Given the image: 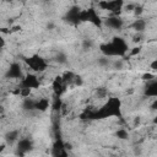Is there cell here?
Segmentation results:
<instances>
[{"label":"cell","mask_w":157,"mask_h":157,"mask_svg":"<svg viewBox=\"0 0 157 157\" xmlns=\"http://www.w3.org/2000/svg\"><path fill=\"white\" fill-rule=\"evenodd\" d=\"M112 67H113L114 70H121V69L124 67V63H123V60H120V59L114 60V61L112 63Z\"/></svg>","instance_id":"cb8c5ba5"},{"label":"cell","mask_w":157,"mask_h":157,"mask_svg":"<svg viewBox=\"0 0 157 157\" xmlns=\"http://www.w3.org/2000/svg\"><path fill=\"white\" fill-rule=\"evenodd\" d=\"M53 157H67V152L63 140L59 137L53 145Z\"/></svg>","instance_id":"8fae6325"},{"label":"cell","mask_w":157,"mask_h":157,"mask_svg":"<svg viewBox=\"0 0 157 157\" xmlns=\"http://www.w3.org/2000/svg\"><path fill=\"white\" fill-rule=\"evenodd\" d=\"M97 96L101 97V98L105 97V96H107V90H105L104 87H99V88H97Z\"/></svg>","instance_id":"d4e9b609"},{"label":"cell","mask_w":157,"mask_h":157,"mask_svg":"<svg viewBox=\"0 0 157 157\" xmlns=\"http://www.w3.org/2000/svg\"><path fill=\"white\" fill-rule=\"evenodd\" d=\"M101 52L103 53L104 56L110 58V56H124L128 52V44L121 37H114L112 42L104 43L99 47Z\"/></svg>","instance_id":"7a4b0ae2"},{"label":"cell","mask_w":157,"mask_h":157,"mask_svg":"<svg viewBox=\"0 0 157 157\" xmlns=\"http://www.w3.org/2000/svg\"><path fill=\"white\" fill-rule=\"evenodd\" d=\"M61 107H63V102H61L60 97H55V99H54V102H53V109H54L55 112H59Z\"/></svg>","instance_id":"7402d4cb"},{"label":"cell","mask_w":157,"mask_h":157,"mask_svg":"<svg viewBox=\"0 0 157 157\" xmlns=\"http://www.w3.org/2000/svg\"><path fill=\"white\" fill-rule=\"evenodd\" d=\"M120 101L118 98H109L108 102L99 109L96 112H88L86 110L81 117L82 119H103V118H108V117H121V112H120Z\"/></svg>","instance_id":"6da1fadb"},{"label":"cell","mask_w":157,"mask_h":157,"mask_svg":"<svg viewBox=\"0 0 157 157\" xmlns=\"http://www.w3.org/2000/svg\"><path fill=\"white\" fill-rule=\"evenodd\" d=\"M65 86H66V85L63 82L61 76H56L55 80L53 81V90H54L56 97H60V94L65 91Z\"/></svg>","instance_id":"4fadbf2b"},{"label":"cell","mask_w":157,"mask_h":157,"mask_svg":"<svg viewBox=\"0 0 157 157\" xmlns=\"http://www.w3.org/2000/svg\"><path fill=\"white\" fill-rule=\"evenodd\" d=\"M54 59H55V61H56L58 64H60V65H64V64L67 63V56H66V54L63 53V52H59V53L55 55Z\"/></svg>","instance_id":"d6986e66"},{"label":"cell","mask_w":157,"mask_h":157,"mask_svg":"<svg viewBox=\"0 0 157 157\" xmlns=\"http://www.w3.org/2000/svg\"><path fill=\"white\" fill-rule=\"evenodd\" d=\"M49 108V101L47 98H39L36 101V109L39 112H45Z\"/></svg>","instance_id":"e0dca14e"},{"label":"cell","mask_w":157,"mask_h":157,"mask_svg":"<svg viewBox=\"0 0 157 157\" xmlns=\"http://www.w3.org/2000/svg\"><path fill=\"white\" fill-rule=\"evenodd\" d=\"M5 77L6 78H22L23 74H22L21 65L18 63H12L5 72Z\"/></svg>","instance_id":"9c48e42d"},{"label":"cell","mask_w":157,"mask_h":157,"mask_svg":"<svg viewBox=\"0 0 157 157\" xmlns=\"http://www.w3.org/2000/svg\"><path fill=\"white\" fill-rule=\"evenodd\" d=\"M18 135H20V131L18 130H10L5 134L4 139H5V142L7 145H12L13 142H16L18 140Z\"/></svg>","instance_id":"5bb4252c"},{"label":"cell","mask_w":157,"mask_h":157,"mask_svg":"<svg viewBox=\"0 0 157 157\" xmlns=\"http://www.w3.org/2000/svg\"><path fill=\"white\" fill-rule=\"evenodd\" d=\"M0 53H1V49H0Z\"/></svg>","instance_id":"d590c367"},{"label":"cell","mask_w":157,"mask_h":157,"mask_svg":"<svg viewBox=\"0 0 157 157\" xmlns=\"http://www.w3.org/2000/svg\"><path fill=\"white\" fill-rule=\"evenodd\" d=\"M142 80H144V81H147V82H150V81L155 80V75H152V74H150V72H147V74H144V75H142Z\"/></svg>","instance_id":"484cf974"},{"label":"cell","mask_w":157,"mask_h":157,"mask_svg":"<svg viewBox=\"0 0 157 157\" xmlns=\"http://www.w3.org/2000/svg\"><path fill=\"white\" fill-rule=\"evenodd\" d=\"M112 157H118V156H112Z\"/></svg>","instance_id":"e575fe53"},{"label":"cell","mask_w":157,"mask_h":157,"mask_svg":"<svg viewBox=\"0 0 157 157\" xmlns=\"http://www.w3.org/2000/svg\"><path fill=\"white\" fill-rule=\"evenodd\" d=\"M39 87V80L36 75L33 74H27L26 76L22 77L21 80V88H28V90H32V88H38Z\"/></svg>","instance_id":"ba28073f"},{"label":"cell","mask_w":157,"mask_h":157,"mask_svg":"<svg viewBox=\"0 0 157 157\" xmlns=\"http://www.w3.org/2000/svg\"><path fill=\"white\" fill-rule=\"evenodd\" d=\"M140 50H141V48H140V47H136V48H134V49L130 52V55H131V56H134V55L139 54V53H140Z\"/></svg>","instance_id":"f546056e"},{"label":"cell","mask_w":157,"mask_h":157,"mask_svg":"<svg viewBox=\"0 0 157 157\" xmlns=\"http://www.w3.org/2000/svg\"><path fill=\"white\" fill-rule=\"evenodd\" d=\"M29 93H31V90H28V88H20V94H22L25 98L28 97Z\"/></svg>","instance_id":"f1b7e54d"},{"label":"cell","mask_w":157,"mask_h":157,"mask_svg":"<svg viewBox=\"0 0 157 157\" xmlns=\"http://www.w3.org/2000/svg\"><path fill=\"white\" fill-rule=\"evenodd\" d=\"M80 12H81V9L77 5H74L66 11L64 20L71 25H77L80 23Z\"/></svg>","instance_id":"52a82bcc"},{"label":"cell","mask_w":157,"mask_h":157,"mask_svg":"<svg viewBox=\"0 0 157 157\" xmlns=\"http://www.w3.org/2000/svg\"><path fill=\"white\" fill-rule=\"evenodd\" d=\"M142 11H144V7H142L141 5H135V9H134V13H135L136 16L141 15V13H142Z\"/></svg>","instance_id":"83f0119b"},{"label":"cell","mask_w":157,"mask_h":157,"mask_svg":"<svg viewBox=\"0 0 157 157\" xmlns=\"http://www.w3.org/2000/svg\"><path fill=\"white\" fill-rule=\"evenodd\" d=\"M115 136H117L119 140H128V139H129V132H128L125 129H119V130H117Z\"/></svg>","instance_id":"ffe728a7"},{"label":"cell","mask_w":157,"mask_h":157,"mask_svg":"<svg viewBox=\"0 0 157 157\" xmlns=\"http://www.w3.org/2000/svg\"><path fill=\"white\" fill-rule=\"evenodd\" d=\"M135 5H136V4H128V5L125 6V10H126V11H132V10L135 9Z\"/></svg>","instance_id":"4dcf8cb0"},{"label":"cell","mask_w":157,"mask_h":157,"mask_svg":"<svg viewBox=\"0 0 157 157\" xmlns=\"http://www.w3.org/2000/svg\"><path fill=\"white\" fill-rule=\"evenodd\" d=\"M4 47H5V39L0 36V49H2Z\"/></svg>","instance_id":"d6a6232c"},{"label":"cell","mask_w":157,"mask_h":157,"mask_svg":"<svg viewBox=\"0 0 157 157\" xmlns=\"http://www.w3.org/2000/svg\"><path fill=\"white\" fill-rule=\"evenodd\" d=\"M22 108L23 110L26 112H31V110H34L36 109V101L29 98V97H26L22 102Z\"/></svg>","instance_id":"2e32d148"},{"label":"cell","mask_w":157,"mask_h":157,"mask_svg":"<svg viewBox=\"0 0 157 157\" xmlns=\"http://www.w3.org/2000/svg\"><path fill=\"white\" fill-rule=\"evenodd\" d=\"M144 94L147 97H156L157 96V81L156 80L147 82V85L144 90Z\"/></svg>","instance_id":"7c38bea8"},{"label":"cell","mask_w":157,"mask_h":157,"mask_svg":"<svg viewBox=\"0 0 157 157\" xmlns=\"http://www.w3.org/2000/svg\"><path fill=\"white\" fill-rule=\"evenodd\" d=\"M97 63H98V65H99V66L105 67V66H108V65L110 64V60H109L107 56H104V55H103V56H101V58L98 59V61H97Z\"/></svg>","instance_id":"603a6c76"},{"label":"cell","mask_w":157,"mask_h":157,"mask_svg":"<svg viewBox=\"0 0 157 157\" xmlns=\"http://www.w3.org/2000/svg\"><path fill=\"white\" fill-rule=\"evenodd\" d=\"M151 69H152V70H155V71L157 70V59H155V60L151 63Z\"/></svg>","instance_id":"1f68e13d"},{"label":"cell","mask_w":157,"mask_h":157,"mask_svg":"<svg viewBox=\"0 0 157 157\" xmlns=\"http://www.w3.org/2000/svg\"><path fill=\"white\" fill-rule=\"evenodd\" d=\"M33 150V142L31 139L28 137H23V139H20L17 141V147H16V155L17 156H25L26 153L31 152Z\"/></svg>","instance_id":"8992f818"},{"label":"cell","mask_w":157,"mask_h":157,"mask_svg":"<svg viewBox=\"0 0 157 157\" xmlns=\"http://www.w3.org/2000/svg\"><path fill=\"white\" fill-rule=\"evenodd\" d=\"M25 61H26V64L33 70V71H37V72H42V71H44L45 69H47V61L42 58V56H39V55H37V54H34V55H32V56H29V58H26L25 59Z\"/></svg>","instance_id":"277c9868"},{"label":"cell","mask_w":157,"mask_h":157,"mask_svg":"<svg viewBox=\"0 0 157 157\" xmlns=\"http://www.w3.org/2000/svg\"><path fill=\"white\" fill-rule=\"evenodd\" d=\"M131 28L135 29L136 32L141 33V32H144L145 28H146V21H145L144 18H137V20H135V21L131 23Z\"/></svg>","instance_id":"9a60e30c"},{"label":"cell","mask_w":157,"mask_h":157,"mask_svg":"<svg viewBox=\"0 0 157 157\" xmlns=\"http://www.w3.org/2000/svg\"><path fill=\"white\" fill-rule=\"evenodd\" d=\"M93 48V40L92 39H83L82 40V49L85 50V52H87V50H90V49H92Z\"/></svg>","instance_id":"44dd1931"},{"label":"cell","mask_w":157,"mask_h":157,"mask_svg":"<svg viewBox=\"0 0 157 157\" xmlns=\"http://www.w3.org/2000/svg\"><path fill=\"white\" fill-rule=\"evenodd\" d=\"M104 25L112 29H121L124 26V21L120 16H109L104 20Z\"/></svg>","instance_id":"30bf717a"},{"label":"cell","mask_w":157,"mask_h":157,"mask_svg":"<svg viewBox=\"0 0 157 157\" xmlns=\"http://www.w3.org/2000/svg\"><path fill=\"white\" fill-rule=\"evenodd\" d=\"M4 147H5V145H1V146H0V151H2V150H4Z\"/></svg>","instance_id":"836d02e7"},{"label":"cell","mask_w":157,"mask_h":157,"mask_svg":"<svg viewBox=\"0 0 157 157\" xmlns=\"http://www.w3.org/2000/svg\"><path fill=\"white\" fill-rule=\"evenodd\" d=\"M98 6L102 9V10H108L113 13V16H119L123 6H124V2L121 0H113V1H99L98 2Z\"/></svg>","instance_id":"5b68a950"},{"label":"cell","mask_w":157,"mask_h":157,"mask_svg":"<svg viewBox=\"0 0 157 157\" xmlns=\"http://www.w3.org/2000/svg\"><path fill=\"white\" fill-rule=\"evenodd\" d=\"M86 21L93 23L97 27L102 26V20H101V17L98 16V13L96 12V10L93 7H90V9H86V10H81V12H80V22H86Z\"/></svg>","instance_id":"3957f363"},{"label":"cell","mask_w":157,"mask_h":157,"mask_svg":"<svg viewBox=\"0 0 157 157\" xmlns=\"http://www.w3.org/2000/svg\"><path fill=\"white\" fill-rule=\"evenodd\" d=\"M72 83H75L76 86H81V85L83 83V80H82V77H81V76L75 75V78H74V82H72Z\"/></svg>","instance_id":"4316f807"},{"label":"cell","mask_w":157,"mask_h":157,"mask_svg":"<svg viewBox=\"0 0 157 157\" xmlns=\"http://www.w3.org/2000/svg\"><path fill=\"white\" fill-rule=\"evenodd\" d=\"M74 78H75V74H74L72 71H66V72H64V75L61 76V80H63V82H64L65 85L72 83V82H74Z\"/></svg>","instance_id":"ac0fdd59"}]
</instances>
